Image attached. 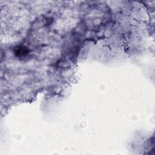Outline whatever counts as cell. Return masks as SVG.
<instances>
[{"instance_id": "obj_1", "label": "cell", "mask_w": 155, "mask_h": 155, "mask_svg": "<svg viewBox=\"0 0 155 155\" xmlns=\"http://www.w3.org/2000/svg\"><path fill=\"white\" fill-rule=\"evenodd\" d=\"M29 53L28 49H25L24 47H18V49L15 50V54L18 56H24Z\"/></svg>"}]
</instances>
